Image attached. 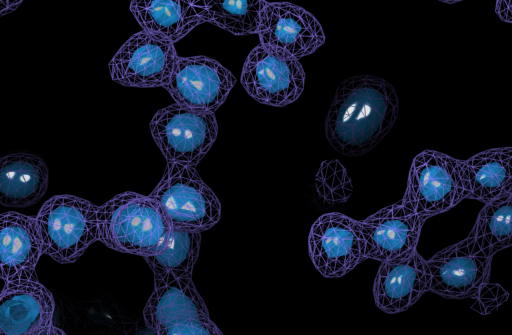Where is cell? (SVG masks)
Instances as JSON below:
<instances>
[{
	"label": "cell",
	"instance_id": "obj_1",
	"mask_svg": "<svg viewBox=\"0 0 512 335\" xmlns=\"http://www.w3.org/2000/svg\"><path fill=\"white\" fill-rule=\"evenodd\" d=\"M398 96L387 80L373 75L345 78L337 87L325 120V135L340 154L357 157L388 134L398 116Z\"/></svg>",
	"mask_w": 512,
	"mask_h": 335
},
{
	"label": "cell",
	"instance_id": "obj_2",
	"mask_svg": "<svg viewBox=\"0 0 512 335\" xmlns=\"http://www.w3.org/2000/svg\"><path fill=\"white\" fill-rule=\"evenodd\" d=\"M97 221L98 241L113 250L142 257L154 253L172 227L157 200L132 191L98 206Z\"/></svg>",
	"mask_w": 512,
	"mask_h": 335
},
{
	"label": "cell",
	"instance_id": "obj_3",
	"mask_svg": "<svg viewBox=\"0 0 512 335\" xmlns=\"http://www.w3.org/2000/svg\"><path fill=\"white\" fill-rule=\"evenodd\" d=\"M143 317L146 326L158 335H222L191 277L154 275V290Z\"/></svg>",
	"mask_w": 512,
	"mask_h": 335
},
{
	"label": "cell",
	"instance_id": "obj_4",
	"mask_svg": "<svg viewBox=\"0 0 512 335\" xmlns=\"http://www.w3.org/2000/svg\"><path fill=\"white\" fill-rule=\"evenodd\" d=\"M98 206L72 195H56L46 201L36 217L42 254L61 264L75 262L98 241Z\"/></svg>",
	"mask_w": 512,
	"mask_h": 335
},
{
	"label": "cell",
	"instance_id": "obj_5",
	"mask_svg": "<svg viewBox=\"0 0 512 335\" xmlns=\"http://www.w3.org/2000/svg\"><path fill=\"white\" fill-rule=\"evenodd\" d=\"M468 193L465 160L424 150L413 159L400 203L417 214L431 217L453 208Z\"/></svg>",
	"mask_w": 512,
	"mask_h": 335
},
{
	"label": "cell",
	"instance_id": "obj_6",
	"mask_svg": "<svg viewBox=\"0 0 512 335\" xmlns=\"http://www.w3.org/2000/svg\"><path fill=\"white\" fill-rule=\"evenodd\" d=\"M166 212L171 226L205 231L221 217V203L201 179L196 166L168 162L149 194Z\"/></svg>",
	"mask_w": 512,
	"mask_h": 335
},
{
	"label": "cell",
	"instance_id": "obj_7",
	"mask_svg": "<svg viewBox=\"0 0 512 335\" xmlns=\"http://www.w3.org/2000/svg\"><path fill=\"white\" fill-rule=\"evenodd\" d=\"M151 135L167 162L196 166L216 140L214 112L178 103L158 110L150 121Z\"/></svg>",
	"mask_w": 512,
	"mask_h": 335
},
{
	"label": "cell",
	"instance_id": "obj_8",
	"mask_svg": "<svg viewBox=\"0 0 512 335\" xmlns=\"http://www.w3.org/2000/svg\"><path fill=\"white\" fill-rule=\"evenodd\" d=\"M492 256L471 235L444 248L426 261L428 291L448 299L477 297L488 279Z\"/></svg>",
	"mask_w": 512,
	"mask_h": 335
},
{
	"label": "cell",
	"instance_id": "obj_9",
	"mask_svg": "<svg viewBox=\"0 0 512 335\" xmlns=\"http://www.w3.org/2000/svg\"><path fill=\"white\" fill-rule=\"evenodd\" d=\"M241 84L257 102L284 107L303 92L305 72L299 59L278 54L259 44L244 62Z\"/></svg>",
	"mask_w": 512,
	"mask_h": 335
},
{
	"label": "cell",
	"instance_id": "obj_10",
	"mask_svg": "<svg viewBox=\"0 0 512 335\" xmlns=\"http://www.w3.org/2000/svg\"><path fill=\"white\" fill-rule=\"evenodd\" d=\"M174 43L146 31L133 34L109 63L113 81L127 87H164L178 59Z\"/></svg>",
	"mask_w": 512,
	"mask_h": 335
},
{
	"label": "cell",
	"instance_id": "obj_11",
	"mask_svg": "<svg viewBox=\"0 0 512 335\" xmlns=\"http://www.w3.org/2000/svg\"><path fill=\"white\" fill-rule=\"evenodd\" d=\"M429 217L417 214L400 202L358 221L365 259L380 262L408 257L417 247L423 224Z\"/></svg>",
	"mask_w": 512,
	"mask_h": 335
},
{
	"label": "cell",
	"instance_id": "obj_12",
	"mask_svg": "<svg viewBox=\"0 0 512 335\" xmlns=\"http://www.w3.org/2000/svg\"><path fill=\"white\" fill-rule=\"evenodd\" d=\"M308 246L312 263L327 278L341 277L365 260L355 220L342 213L321 215L311 227Z\"/></svg>",
	"mask_w": 512,
	"mask_h": 335
},
{
	"label": "cell",
	"instance_id": "obj_13",
	"mask_svg": "<svg viewBox=\"0 0 512 335\" xmlns=\"http://www.w3.org/2000/svg\"><path fill=\"white\" fill-rule=\"evenodd\" d=\"M257 34L264 47L296 59L312 54L325 42L318 20L304 8L288 2H267Z\"/></svg>",
	"mask_w": 512,
	"mask_h": 335
},
{
	"label": "cell",
	"instance_id": "obj_14",
	"mask_svg": "<svg viewBox=\"0 0 512 335\" xmlns=\"http://www.w3.org/2000/svg\"><path fill=\"white\" fill-rule=\"evenodd\" d=\"M235 83L233 74L212 58L179 56L164 88L180 105L215 112Z\"/></svg>",
	"mask_w": 512,
	"mask_h": 335
},
{
	"label": "cell",
	"instance_id": "obj_15",
	"mask_svg": "<svg viewBox=\"0 0 512 335\" xmlns=\"http://www.w3.org/2000/svg\"><path fill=\"white\" fill-rule=\"evenodd\" d=\"M54 301L37 278L6 281L0 291V335H50Z\"/></svg>",
	"mask_w": 512,
	"mask_h": 335
},
{
	"label": "cell",
	"instance_id": "obj_16",
	"mask_svg": "<svg viewBox=\"0 0 512 335\" xmlns=\"http://www.w3.org/2000/svg\"><path fill=\"white\" fill-rule=\"evenodd\" d=\"M428 284L426 260L417 250L404 259L381 262L373 286L376 306L388 314L402 312L428 291Z\"/></svg>",
	"mask_w": 512,
	"mask_h": 335
},
{
	"label": "cell",
	"instance_id": "obj_17",
	"mask_svg": "<svg viewBox=\"0 0 512 335\" xmlns=\"http://www.w3.org/2000/svg\"><path fill=\"white\" fill-rule=\"evenodd\" d=\"M41 255L36 218L14 211L0 214V278L5 282L36 278Z\"/></svg>",
	"mask_w": 512,
	"mask_h": 335
},
{
	"label": "cell",
	"instance_id": "obj_18",
	"mask_svg": "<svg viewBox=\"0 0 512 335\" xmlns=\"http://www.w3.org/2000/svg\"><path fill=\"white\" fill-rule=\"evenodd\" d=\"M130 11L144 31L173 43L208 22L204 0H132Z\"/></svg>",
	"mask_w": 512,
	"mask_h": 335
},
{
	"label": "cell",
	"instance_id": "obj_19",
	"mask_svg": "<svg viewBox=\"0 0 512 335\" xmlns=\"http://www.w3.org/2000/svg\"><path fill=\"white\" fill-rule=\"evenodd\" d=\"M49 171L38 156L17 152L0 157V204L24 208L36 204L48 187Z\"/></svg>",
	"mask_w": 512,
	"mask_h": 335
},
{
	"label": "cell",
	"instance_id": "obj_20",
	"mask_svg": "<svg viewBox=\"0 0 512 335\" xmlns=\"http://www.w3.org/2000/svg\"><path fill=\"white\" fill-rule=\"evenodd\" d=\"M469 182L466 199L488 202L512 191V148H493L465 160Z\"/></svg>",
	"mask_w": 512,
	"mask_h": 335
},
{
	"label": "cell",
	"instance_id": "obj_21",
	"mask_svg": "<svg viewBox=\"0 0 512 335\" xmlns=\"http://www.w3.org/2000/svg\"><path fill=\"white\" fill-rule=\"evenodd\" d=\"M201 243V231L171 227L156 251L143 258L154 275L171 273L177 277H191Z\"/></svg>",
	"mask_w": 512,
	"mask_h": 335
},
{
	"label": "cell",
	"instance_id": "obj_22",
	"mask_svg": "<svg viewBox=\"0 0 512 335\" xmlns=\"http://www.w3.org/2000/svg\"><path fill=\"white\" fill-rule=\"evenodd\" d=\"M511 217L512 191L486 202L469 235L494 255L512 245Z\"/></svg>",
	"mask_w": 512,
	"mask_h": 335
},
{
	"label": "cell",
	"instance_id": "obj_23",
	"mask_svg": "<svg viewBox=\"0 0 512 335\" xmlns=\"http://www.w3.org/2000/svg\"><path fill=\"white\" fill-rule=\"evenodd\" d=\"M266 0H204L208 22L235 35L257 33Z\"/></svg>",
	"mask_w": 512,
	"mask_h": 335
},
{
	"label": "cell",
	"instance_id": "obj_24",
	"mask_svg": "<svg viewBox=\"0 0 512 335\" xmlns=\"http://www.w3.org/2000/svg\"><path fill=\"white\" fill-rule=\"evenodd\" d=\"M316 187L326 201H345L351 191L350 179L337 161L323 162L316 176Z\"/></svg>",
	"mask_w": 512,
	"mask_h": 335
},
{
	"label": "cell",
	"instance_id": "obj_25",
	"mask_svg": "<svg viewBox=\"0 0 512 335\" xmlns=\"http://www.w3.org/2000/svg\"><path fill=\"white\" fill-rule=\"evenodd\" d=\"M496 13L505 22L511 23V1L510 0H497Z\"/></svg>",
	"mask_w": 512,
	"mask_h": 335
},
{
	"label": "cell",
	"instance_id": "obj_26",
	"mask_svg": "<svg viewBox=\"0 0 512 335\" xmlns=\"http://www.w3.org/2000/svg\"><path fill=\"white\" fill-rule=\"evenodd\" d=\"M23 0H0V17L14 11Z\"/></svg>",
	"mask_w": 512,
	"mask_h": 335
},
{
	"label": "cell",
	"instance_id": "obj_27",
	"mask_svg": "<svg viewBox=\"0 0 512 335\" xmlns=\"http://www.w3.org/2000/svg\"><path fill=\"white\" fill-rule=\"evenodd\" d=\"M439 1L447 3V4H454V3L460 2L462 0H439Z\"/></svg>",
	"mask_w": 512,
	"mask_h": 335
}]
</instances>
